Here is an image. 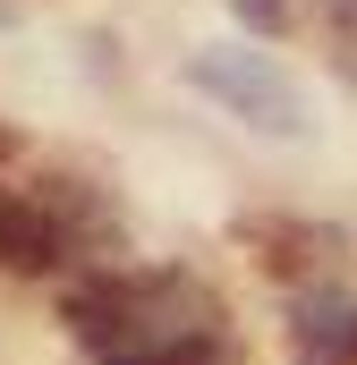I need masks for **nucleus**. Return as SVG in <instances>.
Returning a JSON list of instances; mask_svg holds the SVG:
<instances>
[{
    "mask_svg": "<svg viewBox=\"0 0 357 365\" xmlns=\"http://www.w3.org/2000/svg\"><path fill=\"white\" fill-rule=\"evenodd\" d=\"M60 255H69V230L51 221V204H43V195H9V187H0V264L43 272V264H60Z\"/></svg>",
    "mask_w": 357,
    "mask_h": 365,
    "instance_id": "f03ea898",
    "label": "nucleus"
},
{
    "mask_svg": "<svg viewBox=\"0 0 357 365\" xmlns=\"http://www.w3.org/2000/svg\"><path fill=\"white\" fill-rule=\"evenodd\" d=\"M230 9H238L256 34H281V17H289V0H230Z\"/></svg>",
    "mask_w": 357,
    "mask_h": 365,
    "instance_id": "20e7f679",
    "label": "nucleus"
},
{
    "mask_svg": "<svg viewBox=\"0 0 357 365\" xmlns=\"http://www.w3.org/2000/svg\"><path fill=\"white\" fill-rule=\"evenodd\" d=\"M349 357H357V314H349Z\"/></svg>",
    "mask_w": 357,
    "mask_h": 365,
    "instance_id": "39448f33",
    "label": "nucleus"
},
{
    "mask_svg": "<svg viewBox=\"0 0 357 365\" xmlns=\"http://www.w3.org/2000/svg\"><path fill=\"white\" fill-rule=\"evenodd\" d=\"M111 365H230V349H221V331H187L171 349H136V357H111Z\"/></svg>",
    "mask_w": 357,
    "mask_h": 365,
    "instance_id": "7ed1b4c3",
    "label": "nucleus"
},
{
    "mask_svg": "<svg viewBox=\"0 0 357 365\" xmlns=\"http://www.w3.org/2000/svg\"><path fill=\"white\" fill-rule=\"evenodd\" d=\"M187 77H196V93L230 102V110H238L247 128H264V136H306V93H298V77H289L272 51H196Z\"/></svg>",
    "mask_w": 357,
    "mask_h": 365,
    "instance_id": "f257e3e1",
    "label": "nucleus"
}]
</instances>
